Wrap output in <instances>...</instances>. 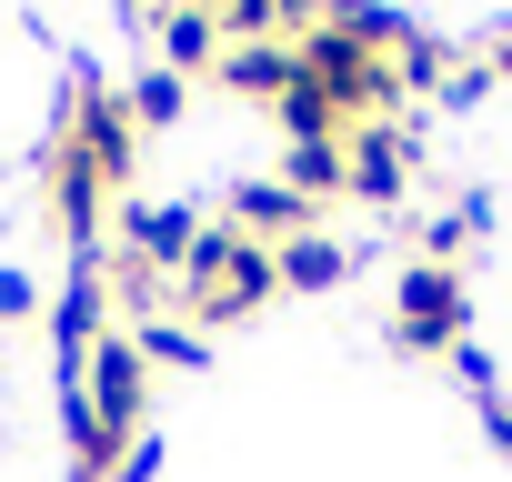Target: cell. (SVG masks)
I'll return each mask as SVG.
<instances>
[{
	"instance_id": "5b68a950",
	"label": "cell",
	"mask_w": 512,
	"mask_h": 482,
	"mask_svg": "<svg viewBox=\"0 0 512 482\" xmlns=\"http://www.w3.org/2000/svg\"><path fill=\"white\" fill-rule=\"evenodd\" d=\"M221 81H231L241 101H282V91L302 81V51H292V41H241V51H221Z\"/></svg>"
},
{
	"instance_id": "7c38bea8",
	"label": "cell",
	"mask_w": 512,
	"mask_h": 482,
	"mask_svg": "<svg viewBox=\"0 0 512 482\" xmlns=\"http://www.w3.org/2000/svg\"><path fill=\"white\" fill-rule=\"evenodd\" d=\"M211 21H221V41L241 51V41H262V31H272V0H221Z\"/></svg>"
},
{
	"instance_id": "277c9868",
	"label": "cell",
	"mask_w": 512,
	"mask_h": 482,
	"mask_svg": "<svg viewBox=\"0 0 512 482\" xmlns=\"http://www.w3.org/2000/svg\"><path fill=\"white\" fill-rule=\"evenodd\" d=\"M221 231H241V241H272V252H282V241H302V231H312V201H302L292 181H241Z\"/></svg>"
},
{
	"instance_id": "5bb4252c",
	"label": "cell",
	"mask_w": 512,
	"mask_h": 482,
	"mask_svg": "<svg viewBox=\"0 0 512 482\" xmlns=\"http://www.w3.org/2000/svg\"><path fill=\"white\" fill-rule=\"evenodd\" d=\"M492 71H512V41H502V51H492Z\"/></svg>"
},
{
	"instance_id": "4fadbf2b",
	"label": "cell",
	"mask_w": 512,
	"mask_h": 482,
	"mask_svg": "<svg viewBox=\"0 0 512 482\" xmlns=\"http://www.w3.org/2000/svg\"><path fill=\"white\" fill-rule=\"evenodd\" d=\"M21 312H31V282H21V272H0V322H21Z\"/></svg>"
},
{
	"instance_id": "30bf717a",
	"label": "cell",
	"mask_w": 512,
	"mask_h": 482,
	"mask_svg": "<svg viewBox=\"0 0 512 482\" xmlns=\"http://www.w3.org/2000/svg\"><path fill=\"white\" fill-rule=\"evenodd\" d=\"M121 101H131V121H141V131H161V121H181V101H191V81H181V71H151V81H131Z\"/></svg>"
},
{
	"instance_id": "8fae6325",
	"label": "cell",
	"mask_w": 512,
	"mask_h": 482,
	"mask_svg": "<svg viewBox=\"0 0 512 482\" xmlns=\"http://www.w3.org/2000/svg\"><path fill=\"white\" fill-rule=\"evenodd\" d=\"M131 342H141V362H171V372H191V362H201V332H181V322H141Z\"/></svg>"
},
{
	"instance_id": "8992f818",
	"label": "cell",
	"mask_w": 512,
	"mask_h": 482,
	"mask_svg": "<svg viewBox=\"0 0 512 482\" xmlns=\"http://www.w3.org/2000/svg\"><path fill=\"white\" fill-rule=\"evenodd\" d=\"M161 51H171V71H221V21L201 11V0H161Z\"/></svg>"
},
{
	"instance_id": "9c48e42d",
	"label": "cell",
	"mask_w": 512,
	"mask_h": 482,
	"mask_svg": "<svg viewBox=\"0 0 512 482\" xmlns=\"http://www.w3.org/2000/svg\"><path fill=\"white\" fill-rule=\"evenodd\" d=\"M282 181H292L302 201H312V191H352V151H342V141H302Z\"/></svg>"
},
{
	"instance_id": "ba28073f",
	"label": "cell",
	"mask_w": 512,
	"mask_h": 482,
	"mask_svg": "<svg viewBox=\"0 0 512 482\" xmlns=\"http://www.w3.org/2000/svg\"><path fill=\"white\" fill-rule=\"evenodd\" d=\"M272 272H282V292H332V282L352 272V252H342L332 231H302V241H282V252H272Z\"/></svg>"
},
{
	"instance_id": "7a4b0ae2",
	"label": "cell",
	"mask_w": 512,
	"mask_h": 482,
	"mask_svg": "<svg viewBox=\"0 0 512 482\" xmlns=\"http://www.w3.org/2000/svg\"><path fill=\"white\" fill-rule=\"evenodd\" d=\"M141 382H151V362H141L131 332H101V342L81 352V402H91V422H101L121 452L141 442Z\"/></svg>"
},
{
	"instance_id": "6da1fadb",
	"label": "cell",
	"mask_w": 512,
	"mask_h": 482,
	"mask_svg": "<svg viewBox=\"0 0 512 482\" xmlns=\"http://www.w3.org/2000/svg\"><path fill=\"white\" fill-rule=\"evenodd\" d=\"M171 292H181V312H191V322H241V312H262V302L282 292V272H272V241L201 231V241H191V262L171 272Z\"/></svg>"
},
{
	"instance_id": "3957f363",
	"label": "cell",
	"mask_w": 512,
	"mask_h": 482,
	"mask_svg": "<svg viewBox=\"0 0 512 482\" xmlns=\"http://www.w3.org/2000/svg\"><path fill=\"white\" fill-rule=\"evenodd\" d=\"M462 272L452 262H412L402 272V302H392V342L402 352H462Z\"/></svg>"
},
{
	"instance_id": "52a82bcc",
	"label": "cell",
	"mask_w": 512,
	"mask_h": 482,
	"mask_svg": "<svg viewBox=\"0 0 512 482\" xmlns=\"http://www.w3.org/2000/svg\"><path fill=\"white\" fill-rule=\"evenodd\" d=\"M342 151H352V191H362V201H392V191H402V131H392V121H362Z\"/></svg>"
}]
</instances>
